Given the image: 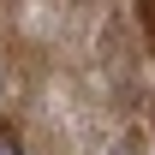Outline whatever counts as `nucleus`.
Wrapping results in <instances>:
<instances>
[{"mask_svg":"<svg viewBox=\"0 0 155 155\" xmlns=\"http://www.w3.org/2000/svg\"><path fill=\"white\" fill-rule=\"evenodd\" d=\"M137 18H143V30H149V48H155V6H137Z\"/></svg>","mask_w":155,"mask_h":155,"instance_id":"f257e3e1","label":"nucleus"},{"mask_svg":"<svg viewBox=\"0 0 155 155\" xmlns=\"http://www.w3.org/2000/svg\"><path fill=\"white\" fill-rule=\"evenodd\" d=\"M107 155H143V149H137V137H119V143H114Z\"/></svg>","mask_w":155,"mask_h":155,"instance_id":"f03ea898","label":"nucleus"},{"mask_svg":"<svg viewBox=\"0 0 155 155\" xmlns=\"http://www.w3.org/2000/svg\"><path fill=\"white\" fill-rule=\"evenodd\" d=\"M0 155H18V143H12V137H0Z\"/></svg>","mask_w":155,"mask_h":155,"instance_id":"7ed1b4c3","label":"nucleus"}]
</instances>
